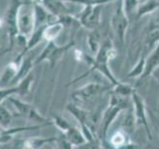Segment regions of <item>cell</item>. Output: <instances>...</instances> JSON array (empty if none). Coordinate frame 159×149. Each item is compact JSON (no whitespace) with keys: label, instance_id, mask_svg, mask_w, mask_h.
Returning a JSON list of instances; mask_svg holds the SVG:
<instances>
[{"label":"cell","instance_id":"obj_1","mask_svg":"<svg viewBox=\"0 0 159 149\" xmlns=\"http://www.w3.org/2000/svg\"><path fill=\"white\" fill-rule=\"evenodd\" d=\"M116 55H117V52H116V50H115V48L113 47V44L111 43V41H106L103 45L100 46L99 50L97 51L96 57H95V59H93L92 63H91V68L87 72H85L83 75H81L80 77H77V78L74 79L72 82H68L66 86H71L73 84H76L77 82H79L82 79H84L85 77L90 75L92 72H94V71L100 72V73L105 76L109 81L112 82V84L114 86L118 85L120 82H118L116 79H115V77L112 75V72L110 71L109 66H108V62L111 59H114L116 57Z\"/></svg>","mask_w":159,"mask_h":149},{"label":"cell","instance_id":"obj_2","mask_svg":"<svg viewBox=\"0 0 159 149\" xmlns=\"http://www.w3.org/2000/svg\"><path fill=\"white\" fill-rule=\"evenodd\" d=\"M32 4L31 1H24V0H11L9 8L6 13V27H7V34H8V47L0 52V55L9 53L13 50L15 46L16 38L18 36V16L20 13V9L26 6V5Z\"/></svg>","mask_w":159,"mask_h":149},{"label":"cell","instance_id":"obj_3","mask_svg":"<svg viewBox=\"0 0 159 149\" xmlns=\"http://www.w3.org/2000/svg\"><path fill=\"white\" fill-rule=\"evenodd\" d=\"M74 46H75V41L73 39L69 41L67 44H65L64 46L57 45L56 40L48 42V45L43 48L42 53L37 58H35V66L39 65L40 63L43 62H48L50 64L51 68L52 69L61 60V58L64 56V54Z\"/></svg>","mask_w":159,"mask_h":149},{"label":"cell","instance_id":"obj_4","mask_svg":"<svg viewBox=\"0 0 159 149\" xmlns=\"http://www.w3.org/2000/svg\"><path fill=\"white\" fill-rule=\"evenodd\" d=\"M8 101L13 104L15 109L17 110L18 117H25L29 120L36 121L39 123H46L48 122L46 117H43V115L38 112V109L33 106V104L21 101L18 97H14L13 96H10L7 97Z\"/></svg>","mask_w":159,"mask_h":149},{"label":"cell","instance_id":"obj_5","mask_svg":"<svg viewBox=\"0 0 159 149\" xmlns=\"http://www.w3.org/2000/svg\"><path fill=\"white\" fill-rule=\"evenodd\" d=\"M101 5H85L83 10L76 16L81 26L86 29L95 30L100 24Z\"/></svg>","mask_w":159,"mask_h":149},{"label":"cell","instance_id":"obj_6","mask_svg":"<svg viewBox=\"0 0 159 149\" xmlns=\"http://www.w3.org/2000/svg\"><path fill=\"white\" fill-rule=\"evenodd\" d=\"M109 89V87L103 86L99 82H89V84L81 87L77 91L73 92L71 97L76 102H90Z\"/></svg>","mask_w":159,"mask_h":149},{"label":"cell","instance_id":"obj_7","mask_svg":"<svg viewBox=\"0 0 159 149\" xmlns=\"http://www.w3.org/2000/svg\"><path fill=\"white\" fill-rule=\"evenodd\" d=\"M128 25H129L128 15L125 12L124 4L122 2L118 6L116 12L114 13L113 17L111 19L112 28L122 43H124V41H125V30H127V28H128Z\"/></svg>","mask_w":159,"mask_h":149},{"label":"cell","instance_id":"obj_8","mask_svg":"<svg viewBox=\"0 0 159 149\" xmlns=\"http://www.w3.org/2000/svg\"><path fill=\"white\" fill-rule=\"evenodd\" d=\"M33 5V14H34V25L35 29L38 27H41L43 25H47L56 22L57 20V17L53 16L52 13L43 6V4L40 3L37 0H32Z\"/></svg>","mask_w":159,"mask_h":149},{"label":"cell","instance_id":"obj_9","mask_svg":"<svg viewBox=\"0 0 159 149\" xmlns=\"http://www.w3.org/2000/svg\"><path fill=\"white\" fill-rule=\"evenodd\" d=\"M18 35L25 36L29 38L33 31L35 30L34 25V14H33V9L30 12H26L20 14L18 16Z\"/></svg>","mask_w":159,"mask_h":149},{"label":"cell","instance_id":"obj_10","mask_svg":"<svg viewBox=\"0 0 159 149\" xmlns=\"http://www.w3.org/2000/svg\"><path fill=\"white\" fill-rule=\"evenodd\" d=\"M37 1L42 3L43 6L56 17L71 14V10L67 7L66 2L63 0H37Z\"/></svg>","mask_w":159,"mask_h":149},{"label":"cell","instance_id":"obj_11","mask_svg":"<svg viewBox=\"0 0 159 149\" xmlns=\"http://www.w3.org/2000/svg\"><path fill=\"white\" fill-rule=\"evenodd\" d=\"M124 108L122 107L118 106V104H114V103H110L108 108L105 110V112L103 114V118H102V135L103 138L105 139L109 127L111 126L113 123V121L117 118L118 114L122 112Z\"/></svg>","mask_w":159,"mask_h":149},{"label":"cell","instance_id":"obj_12","mask_svg":"<svg viewBox=\"0 0 159 149\" xmlns=\"http://www.w3.org/2000/svg\"><path fill=\"white\" fill-rule=\"evenodd\" d=\"M34 66H35V59H33L32 57H27L25 59L23 58L19 64V67L17 69L15 76L13 77V79L11 80L9 84L13 86L17 85L27 75H29L31 73V71L33 70Z\"/></svg>","mask_w":159,"mask_h":149},{"label":"cell","instance_id":"obj_13","mask_svg":"<svg viewBox=\"0 0 159 149\" xmlns=\"http://www.w3.org/2000/svg\"><path fill=\"white\" fill-rule=\"evenodd\" d=\"M133 96V99H134V107H135V117H136V120L139 121V123L143 124L146 128L147 134H148V137L150 138V132L148 129V124H147V119H146V114H145V109H144V104H143V101L142 98L138 95L136 92H133L131 93Z\"/></svg>","mask_w":159,"mask_h":149},{"label":"cell","instance_id":"obj_14","mask_svg":"<svg viewBox=\"0 0 159 149\" xmlns=\"http://www.w3.org/2000/svg\"><path fill=\"white\" fill-rule=\"evenodd\" d=\"M62 135L71 143V145L73 147H78L80 145L87 144V140L85 139L81 130L72 125H70V127L65 132H63Z\"/></svg>","mask_w":159,"mask_h":149},{"label":"cell","instance_id":"obj_15","mask_svg":"<svg viewBox=\"0 0 159 149\" xmlns=\"http://www.w3.org/2000/svg\"><path fill=\"white\" fill-rule=\"evenodd\" d=\"M66 109L69 113H71L75 117V119L78 121L80 125H89V121H91V114L89 112L77 107L76 104L68 103L66 106Z\"/></svg>","mask_w":159,"mask_h":149},{"label":"cell","instance_id":"obj_16","mask_svg":"<svg viewBox=\"0 0 159 149\" xmlns=\"http://www.w3.org/2000/svg\"><path fill=\"white\" fill-rule=\"evenodd\" d=\"M64 26L58 19L56 22H52V23L47 24L45 27V30H43V40H46L48 42L50 41H54L57 38V36L61 33L63 30Z\"/></svg>","mask_w":159,"mask_h":149},{"label":"cell","instance_id":"obj_17","mask_svg":"<svg viewBox=\"0 0 159 149\" xmlns=\"http://www.w3.org/2000/svg\"><path fill=\"white\" fill-rule=\"evenodd\" d=\"M57 140V137H30L23 141V148L27 149H38L42 148L43 145L48 144V143L56 142Z\"/></svg>","mask_w":159,"mask_h":149},{"label":"cell","instance_id":"obj_18","mask_svg":"<svg viewBox=\"0 0 159 149\" xmlns=\"http://www.w3.org/2000/svg\"><path fill=\"white\" fill-rule=\"evenodd\" d=\"M158 66H159V44L156 47V49L154 50V52L151 54V56L147 60H145V66H144V71H143L142 77L144 78V77L153 73V71H154Z\"/></svg>","mask_w":159,"mask_h":149},{"label":"cell","instance_id":"obj_19","mask_svg":"<svg viewBox=\"0 0 159 149\" xmlns=\"http://www.w3.org/2000/svg\"><path fill=\"white\" fill-rule=\"evenodd\" d=\"M18 67H19V65H17L14 62H11L10 64L7 65V67L5 68L1 78H0V86L9 84L11 80L13 79V77L15 76L16 72H17Z\"/></svg>","mask_w":159,"mask_h":149},{"label":"cell","instance_id":"obj_20","mask_svg":"<svg viewBox=\"0 0 159 149\" xmlns=\"http://www.w3.org/2000/svg\"><path fill=\"white\" fill-rule=\"evenodd\" d=\"M13 123V115L2 103H0V127L9 128Z\"/></svg>","mask_w":159,"mask_h":149},{"label":"cell","instance_id":"obj_21","mask_svg":"<svg viewBox=\"0 0 159 149\" xmlns=\"http://www.w3.org/2000/svg\"><path fill=\"white\" fill-rule=\"evenodd\" d=\"M157 7H159V2L155 1V0H148V1L139 5L138 17H140L142 15H145L147 13L152 12V11H154Z\"/></svg>","mask_w":159,"mask_h":149},{"label":"cell","instance_id":"obj_22","mask_svg":"<svg viewBox=\"0 0 159 149\" xmlns=\"http://www.w3.org/2000/svg\"><path fill=\"white\" fill-rule=\"evenodd\" d=\"M52 124H54L58 128V130L63 133V132L66 131L69 127H70V123L68 121H66V119H64L62 117L57 114H53L52 115Z\"/></svg>","mask_w":159,"mask_h":149},{"label":"cell","instance_id":"obj_23","mask_svg":"<svg viewBox=\"0 0 159 149\" xmlns=\"http://www.w3.org/2000/svg\"><path fill=\"white\" fill-rule=\"evenodd\" d=\"M113 92L120 96H123V97H127V96L131 95V93L134 92V90H133V87L129 85H125V84H122V82H119L118 85L115 86Z\"/></svg>","mask_w":159,"mask_h":149},{"label":"cell","instance_id":"obj_24","mask_svg":"<svg viewBox=\"0 0 159 149\" xmlns=\"http://www.w3.org/2000/svg\"><path fill=\"white\" fill-rule=\"evenodd\" d=\"M110 142H111V144L114 145L115 147H120L125 144V136L123 132L118 131L112 136Z\"/></svg>","mask_w":159,"mask_h":149},{"label":"cell","instance_id":"obj_25","mask_svg":"<svg viewBox=\"0 0 159 149\" xmlns=\"http://www.w3.org/2000/svg\"><path fill=\"white\" fill-rule=\"evenodd\" d=\"M88 46L90 48V50L92 52L97 53V51L99 50L100 45H99V36L95 32V33H92L91 35H89L88 37Z\"/></svg>","mask_w":159,"mask_h":149},{"label":"cell","instance_id":"obj_26","mask_svg":"<svg viewBox=\"0 0 159 149\" xmlns=\"http://www.w3.org/2000/svg\"><path fill=\"white\" fill-rule=\"evenodd\" d=\"M144 66H145V59H140L139 62L138 63V65H136L135 67L129 72L128 76L130 77V78L141 76L142 73H143V71H144Z\"/></svg>","mask_w":159,"mask_h":149},{"label":"cell","instance_id":"obj_27","mask_svg":"<svg viewBox=\"0 0 159 149\" xmlns=\"http://www.w3.org/2000/svg\"><path fill=\"white\" fill-rule=\"evenodd\" d=\"M124 4V10L125 14L130 13L136 6H138V1L136 0H125V2H123Z\"/></svg>","mask_w":159,"mask_h":149},{"label":"cell","instance_id":"obj_28","mask_svg":"<svg viewBox=\"0 0 159 149\" xmlns=\"http://www.w3.org/2000/svg\"><path fill=\"white\" fill-rule=\"evenodd\" d=\"M134 117H131V115H129L128 117H125V119L124 120V123H123V125H124V127H125V128H129V127H131V126L134 125Z\"/></svg>","mask_w":159,"mask_h":149}]
</instances>
